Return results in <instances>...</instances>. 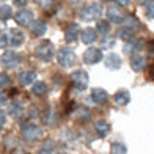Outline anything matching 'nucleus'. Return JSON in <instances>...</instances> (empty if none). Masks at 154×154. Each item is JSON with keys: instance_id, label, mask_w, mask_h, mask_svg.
I'll use <instances>...</instances> for the list:
<instances>
[{"instance_id": "obj_30", "label": "nucleus", "mask_w": 154, "mask_h": 154, "mask_svg": "<svg viewBox=\"0 0 154 154\" xmlns=\"http://www.w3.org/2000/svg\"><path fill=\"white\" fill-rule=\"evenodd\" d=\"M10 85V79H8V75H6L5 72L0 74V87L5 88V87H8Z\"/></svg>"}, {"instance_id": "obj_9", "label": "nucleus", "mask_w": 154, "mask_h": 154, "mask_svg": "<svg viewBox=\"0 0 154 154\" xmlns=\"http://www.w3.org/2000/svg\"><path fill=\"white\" fill-rule=\"evenodd\" d=\"M106 14H107V20L112 24H121L124 20V14L121 13L120 8H116V6H109Z\"/></svg>"}, {"instance_id": "obj_32", "label": "nucleus", "mask_w": 154, "mask_h": 154, "mask_svg": "<svg viewBox=\"0 0 154 154\" xmlns=\"http://www.w3.org/2000/svg\"><path fill=\"white\" fill-rule=\"evenodd\" d=\"M115 2L120 5V6H128L131 3V0H115Z\"/></svg>"}, {"instance_id": "obj_4", "label": "nucleus", "mask_w": 154, "mask_h": 154, "mask_svg": "<svg viewBox=\"0 0 154 154\" xmlns=\"http://www.w3.org/2000/svg\"><path fill=\"white\" fill-rule=\"evenodd\" d=\"M102 14V10H101V6L97 5V3H91V5H88L85 6V8L82 10L80 13V16L83 20H87V22H91V20H97L101 17Z\"/></svg>"}, {"instance_id": "obj_35", "label": "nucleus", "mask_w": 154, "mask_h": 154, "mask_svg": "<svg viewBox=\"0 0 154 154\" xmlns=\"http://www.w3.org/2000/svg\"><path fill=\"white\" fill-rule=\"evenodd\" d=\"M0 101H2V107H3V102L6 101V97H5V94H2V97H0Z\"/></svg>"}, {"instance_id": "obj_26", "label": "nucleus", "mask_w": 154, "mask_h": 154, "mask_svg": "<svg viewBox=\"0 0 154 154\" xmlns=\"http://www.w3.org/2000/svg\"><path fill=\"white\" fill-rule=\"evenodd\" d=\"M115 44H116V39L113 38V36H104L102 38V41H101V46L104 47V49H112V47H115Z\"/></svg>"}, {"instance_id": "obj_10", "label": "nucleus", "mask_w": 154, "mask_h": 154, "mask_svg": "<svg viewBox=\"0 0 154 154\" xmlns=\"http://www.w3.org/2000/svg\"><path fill=\"white\" fill-rule=\"evenodd\" d=\"M104 65L110 71H116L121 66V57L118 54H109L107 57H104Z\"/></svg>"}, {"instance_id": "obj_15", "label": "nucleus", "mask_w": 154, "mask_h": 154, "mask_svg": "<svg viewBox=\"0 0 154 154\" xmlns=\"http://www.w3.org/2000/svg\"><path fill=\"white\" fill-rule=\"evenodd\" d=\"M115 102L118 104V106H128L129 101H131V93L128 91V90H118V91L115 93L113 96Z\"/></svg>"}, {"instance_id": "obj_21", "label": "nucleus", "mask_w": 154, "mask_h": 154, "mask_svg": "<svg viewBox=\"0 0 154 154\" xmlns=\"http://www.w3.org/2000/svg\"><path fill=\"white\" fill-rule=\"evenodd\" d=\"M140 49H142V41H138V39H134V38H132L131 41H128V43H126L124 51L128 52V54L135 55V52H138Z\"/></svg>"}, {"instance_id": "obj_7", "label": "nucleus", "mask_w": 154, "mask_h": 154, "mask_svg": "<svg viewBox=\"0 0 154 154\" xmlns=\"http://www.w3.org/2000/svg\"><path fill=\"white\" fill-rule=\"evenodd\" d=\"M102 52L101 49H96V47H88L85 52H83V61L88 63V65H96L102 60Z\"/></svg>"}, {"instance_id": "obj_29", "label": "nucleus", "mask_w": 154, "mask_h": 154, "mask_svg": "<svg viewBox=\"0 0 154 154\" xmlns=\"http://www.w3.org/2000/svg\"><path fill=\"white\" fill-rule=\"evenodd\" d=\"M145 13L149 19H154V0H151L149 3H146V8H145Z\"/></svg>"}, {"instance_id": "obj_24", "label": "nucleus", "mask_w": 154, "mask_h": 154, "mask_svg": "<svg viewBox=\"0 0 154 154\" xmlns=\"http://www.w3.org/2000/svg\"><path fill=\"white\" fill-rule=\"evenodd\" d=\"M55 152V145L52 142H46L41 145V148L38 151V154H54Z\"/></svg>"}, {"instance_id": "obj_6", "label": "nucleus", "mask_w": 154, "mask_h": 154, "mask_svg": "<svg viewBox=\"0 0 154 154\" xmlns=\"http://www.w3.org/2000/svg\"><path fill=\"white\" fill-rule=\"evenodd\" d=\"M19 63H20V55H19V54L13 52V51L3 52V55H2V65H3L5 68L13 69V68H16Z\"/></svg>"}, {"instance_id": "obj_20", "label": "nucleus", "mask_w": 154, "mask_h": 154, "mask_svg": "<svg viewBox=\"0 0 154 154\" xmlns=\"http://www.w3.org/2000/svg\"><path fill=\"white\" fill-rule=\"evenodd\" d=\"M35 80H36V72L32 71V69H27V71H22V74H20V83L22 85H33Z\"/></svg>"}, {"instance_id": "obj_37", "label": "nucleus", "mask_w": 154, "mask_h": 154, "mask_svg": "<svg viewBox=\"0 0 154 154\" xmlns=\"http://www.w3.org/2000/svg\"><path fill=\"white\" fill-rule=\"evenodd\" d=\"M152 75H154V66H152Z\"/></svg>"}, {"instance_id": "obj_33", "label": "nucleus", "mask_w": 154, "mask_h": 154, "mask_svg": "<svg viewBox=\"0 0 154 154\" xmlns=\"http://www.w3.org/2000/svg\"><path fill=\"white\" fill-rule=\"evenodd\" d=\"M5 123H6V116H5V113H3V110H2V113H0V126H5Z\"/></svg>"}, {"instance_id": "obj_16", "label": "nucleus", "mask_w": 154, "mask_h": 154, "mask_svg": "<svg viewBox=\"0 0 154 154\" xmlns=\"http://www.w3.org/2000/svg\"><path fill=\"white\" fill-rule=\"evenodd\" d=\"M8 110H10V115L13 118H20L24 113V106L19 101H11L8 106Z\"/></svg>"}, {"instance_id": "obj_2", "label": "nucleus", "mask_w": 154, "mask_h": 154, "mask_svg": "<svg viewBox=\"0 0 154 154\" xmlns=\"http://www.w3.org/2000/svg\"><path fill=\"white\" fill-rule=\"evenodd\" d=\"M43 135V129L35 123H27L22 126V138L25 142H35V140L41 138Z\"/></svg>"}, {"instance_id": "obj_28", "label": "nucleus", "mask_w": 154, "mask_h": 154, "mask_svg": "<svg viewBox=\"0 0 154 154\" xmlns=\"http://www.w3.org/2000/svg\"><path fill=\"white\" fill-rule=\"evenodd\" d=\"M11 14H13L11 6H10V5H2V10H0V16H2V20H6Z\"/></svg>"}, {"instance_id": "obj_25", "label": "nucleus", "mask_w": 154, "mask_h": 154, "mask_svg": "<svg viewBox=\"0 0 154 154\" xmlns=\"http://www.w3.org/2000/svg\"><path fill=\"white\" fill-rule=\"evenodd\" d=\"M96 30H97V33H102L104 36H106V35L110 32V25H109L107 20H97Z\"/></svg>"}, {"instance_id": "obj_12", "label": "nucleus", "mask_w": 154, "mask_h": 154, "mask_svg": "<svg viewBox=\"0 0 154 154\" xmlns=\"http://www.w3.org/2000/svg\"><path fill=\"white\" fill-rule=\"evenodd\" d=\"M109 99V93L104 88H93L91 90V101L96 104H104Z\"/></svg>"}, {"instance_id": "obj_34", "label": "nucleus", "mask_w": 154, "mask_h": 154, "mask_svg": "<svg viewBox=\"0 0 154 154\" xmlns=\"http://www.w3.org/2000/svg\"><path fill=\"white\" fill-rule=\"evenodd\" d=\"M13 2H14L17 6H25L27 5V2H29V0H13Z\"/></svg>"}, {"instance_id": "obj_1", "label": "nucleus", "mask_w": 154, "mask_h": 154, "mask_svg": "<svg viewBox=\"0 0 154 154\" xmlns=\"http://www.w3.org/2000/svg\"><path fill=\"white\" fill-rule=\"evenodd\" d=\"M54 54H55V49H54V44L51 41H43V43H39L35 49V55H36V58L41 60V61H51L54 58Z\"/></svg>"}, {"instance_id": "obj_17", "label": "nucleus", "mask_w": 154, "mask_h": 154, "mask_svg": "<svg viewBox=\"0 0 154 154\" xmlns=\"http://www.w3.org/2000/svg\"><path fill=\"white\" fill-rule=\"evenodd\" d=\"M65 38H66V43H74L79 38V25H75V24L69 25L65 32Z\"/></svg>"}, {"instance_id": "obj_3", "label": "nucleus", "mask_w": 154, "mask_h": 154, "mask_svg": "<svg viewBox=\"0 0 154 154\" xmlns=\"http://www.w3.org/2000/svg\"><path fill=\"white\" fill-rule=\"evenodd\" d=\"M75 54L72 49H69V47H61L58 54H57V61H58V65L63 66V68H71L74 63H75Z\"/></svg>"}, {"instance_id": "obj_14", "label": "nucleus", "mask_w": 154, "mask_h": 154, "mask_svg": "<svg viewBox=\"0 0 154 154\" xmlns=\"http://www.w3.org/2000/svg\"><path fill=\"white\" fill-rule=\"evenodd\" d=\"M97 39V30L96 29H85L82 32V43L83 44H93Z\"/></svg>"}, {"instance_id": "obj_5", "label": "nucleus", "mask_w": 154, "mask_h": 154, "mask_svg": "<svg viewBox=\"0 0 154 154\" xmlns=\"http://www.w3.org/2000/svg\"><path fill=\"white\" fill-rule=\"evenodd\" d=\"M71 79L74 82V87L77 90H85L90 83V75L87 71H83V69H77L71 74Z\"/></svg>"}, {"instance_id": "obj_11", "label": "nucleus", "mask_w": 154, "mask_h": 154, "mask_svg": "<svg viewBox=\"0 0 154 154\" xmlns=\"http://www.w3.org/2000/svg\"><path fill=\"white\" fill-rule=\"evenodd\" d=\"M25 41V35L22 30H19V29H13L11 33H10V46H20Z\"/></svg>"}, {"instance_id": "obj_18", "label": "nucleus", "mask_w": 154, "mask_h": 154, "mask_svg": "<svg viewBox=\"0 0 154 154\" xmlns=\"http://www.w3.org/2000/svg\"><path fill=\"white\" fill-rule=\"evenodd\" d=\"M94 129H96V132H97V135L106 137L109 132H110V124H109V121H106V120H97L96 124H94Z\"/></svg>"}, {"instance_id": "obj_13", "label": "nucleus", "mask_w": 154, "mask_h": 154, "mask_svg": "<svg viewBox=\"0 0 154 154\" xmlns=\"http://www.w3.org/2000/svg\"><path fill=\"white\" fill-rule=\"evenodd\" d=\"M146 66V58L143 57V55H132V58H131V68L134 69L135 72H140L142 69Z\"/></svg>"}, {"instance_id": "obj_8", "label": "nucleus", "mask_w": 154, "mask_h": 154, "mask_svg": "<svg viewBox=\"0 0 154 154\" xmlns=\"http://www.w3.org/2000/svg\"><path fill=\"white\" fill-rule=\"evenodd\" d=\"M14 19H16V22H17L19 25L25 27V25L32 24V20H33V11H32V10H27V8H22V10H19V11L16 13Z\"/></svg>"}, {"instance_id": "obj_22", "label": "nucleus", "mask_w": 154, "mask_h": 154, "mask_svg": "<svg viewBox=\"0 0 154 154\" xmlns=\"http://www.w3.org/2000/svg\"><path fill=\"white\" fill-rule=\"evenodd\" d=\"M118 36H120L121 39H124V41H131L132 38H134V29L129 27V25H126V27L118 30Z\"/></svg>"}, {"instance_id": "obj_19", "label": "nucleus", "mask_w": 154, "mask_h": 154, "mask_svg": "<svg viewBox=\"0 0 154 154\" xmlns=\"http://www.w3.org/2000/svg\"><path fill=\"white\" fill-rule=\"evenodd\" d=\"M46 32H47V25L44 20H35L32 24V33L35 36H43Z\"/></svg>"}, {"instance_id": "obj_27", "label": "nucleus", "mask_w": 154, "mask_h": 154, "mask_svg": "<svg viewBox=\"0 0 154 154\" xmlns=\"http://www.w3.org/2000/svg\"><path fill=\"white\" fill-rule=\"evenodd\" d=\"M110 151H112V154H126L128 152V148H126V145H123V143H113Z\"/></svg>"}, {"instance_id": "obj_36", "label": "nucleus", "mask_w": 154, "mask_h": 154, "mask_svg": "<svg viewBox=\"0 0 154 154\" xmlns=\"http://www.w3.org/2000/svg\"><path fill=\"white\" fill-rule=\"evenodd\" d=\"M138 2H142V3H149L151 0H138Z\"/></svg>"}, {"instance_id": "obj_23", "label": "nucleus", "mask_w": 154, "mask_h": 154, "mask_svg": "<svg viewBox=\"0 0 154 154\" xmlns=\"http://www.w3.org/2000/svg\"><path fill=\"white\" fill-rule=\"evenodd\" d=\"M32 91H33V94H36V96H44L47 93V85L44 82H35L32 85Z\"/></svg>"}, {"instance_id": "obj_31", "label": "nucleus", "mask_w": 154, "mask_h": 154, "mask_svg": "<svg viewBox=\"0 0 154 154\" xmlns=\"http://www.w3.org/2000/svg\"><path fill=\"white\" fill-rule=\"evenodd\" d=\"M8 44H10V36L6 33H2V36H0V46H2V49H3Z\"/></svg>"}, {"instance_id": "obj_38", "label": "nucleus", "mask_w": 154, "mask_h": 154, "mask_svg": "<svg viewBox=\"0 0 154 154\" xmlns=\"http://www.w3.org/2000/svg\"><path fill=\"white\" fill-rule=\"evenodd\" d=\"M106 2H109V0H106Z\"/></svg>"}]
</instances>
